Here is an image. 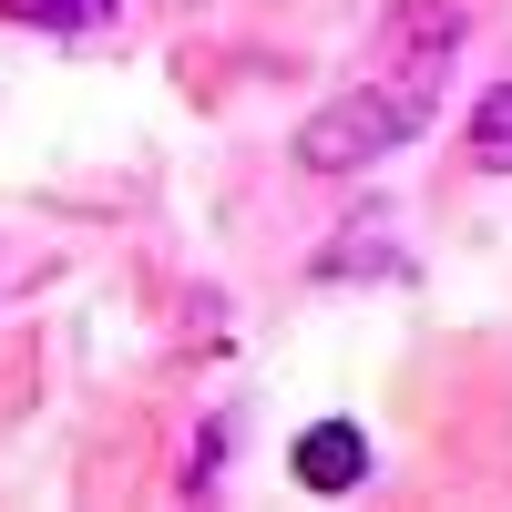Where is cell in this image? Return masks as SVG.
Returning a JSON list of instances; mask_svg holds the SVG:
<instances>
[{"label": "cell", "mask_w": 512, "mask_h": 512, "mask_svg": "<svg viewBox=\"0 0 512 512\" xmlns=\"http://www.w3.org/2000/svg\"><path fill=\"white\" fill-rule=\"evenodd\" d=\"M451 52H461V0H390L369 52H359V72L297 123V175H369L379 154L431 134Z\"/></svg>", "instance_id": "1"}, {"label": "cell", "mask_w": 512, "mask_h": 512, "mask_svg": "<svg viewBox=\"0 0 512 512\" xmlns=\"http://www.w3.org/2000/svg\"><path fill=\"white\" fill-rule=\"evenodd\" d=\"M287 472H297V492H349V482H369V431L359 420H318V431H297Z\"/></svg>", "instance_id": "2"}, {"label": "cell", "mask_w": 512, "mask_h": 512, "mask_svg": "<svg viewBox=\"0 0 512 512\" xmlns=\"http://www.w3.org/2000/svg\"><path fill=\"white\" fill-rule=\"evenodd\" d=\"M472 154L492 164V175H512V82H502V93L472 113Z\"/></svg>", "instance_id": "3"}, {"label": "cell", "mask_w": 512, "mask_h": 512, "mask_svg": "<svg viewBox=\"0 0 512 512\" xmlns=\"http://www.w3.org/2000/svg\"><path fill=\"white\" fill-rule=\"evenodd\" d=\"M21 21H41V31H93V21H113V0H31Z\"/></svg>", "instance_id": "4"}, {"label": "cell", "mask_w": 512, "mask_h": 512, "mask_svg": "<svg viewBox=\"0 0 512 512\" xmlns=\"http://www.w3.org/2000/svg\"><path fill=\"white\" fill-rule=\"evenodd\" d=\"M0 11H11V21H21V11H31V0H0Z\"/></svg>", "instance_id": "5"}]
</instances>
